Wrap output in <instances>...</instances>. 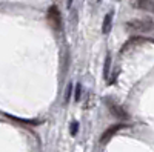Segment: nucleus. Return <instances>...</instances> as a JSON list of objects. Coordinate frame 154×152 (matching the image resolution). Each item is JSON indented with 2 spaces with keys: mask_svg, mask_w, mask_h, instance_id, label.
Returning a JSON list of instances; mask_svg holds the SVG:
<instances>
[{
  "mask_svg": "<svg viewBox=\"0 0 154 152\" xmlns=\"http://www.w3.org/2000/svg\"><path fill=\"white\" fill-rule=\"evenodd\" d=\"M111 23H112V12H109V14L105 16L103 23H102V32L108 34V32L111 31Z\"/></svg>",
  "mask_w": 154,
  "mask_h": 152,
  "instance_id": "nucleus-6",
  "label": "nucleus"
},
{
  "mask_svg": "<svg viewBox=\"0 0 154 152\" xmlns=\"http://www.w3.org/2000/svg\"><path fill=\"white\" fill-rule=\"evenodd\" d=\"M109 65H111V57L106 55L105 58V71H103V75H105V79H108V71H109Z\"/></svg>",
  "mask_w": 154,
  "mask_h": 152,
  "instance_id": "nucleus-7",
  "label": "nucleus"
},
{
  "mask_svg": "<svg viewBox=\"0 0 154 152\" xmlns=\"http://www.w3.org/2000/svg\"><path fill=\"white\" fill-rule=\"evenodd\" d=\"M77 129H79V121L74 120V121L71 123V129H69V131H71V135H75V134H77Z\"/></svg>",
  "mask_w": 154,
  "mask_h": 152,
  "instance_id": "nucleus-9",
  "label": "nucleus"
},
{
  "mask_svg": "<svg viewBox=\"0 0 154 152\" xmlns=\"http://www.w3.org/2000/svg\"><path fill=\"white\" fill-rule=\"evenodd\" d=\"M134 6L139 9H143V11L154 12V0H136Z\"/></svg>",
  "mask_w": 154,
  "mask_h": 152,
  "instance_id": "nucleus-5",
  "label": "nucleus"
},
{
  "mask_svg": "<svg viewBox=\"0 0 154 152\" xmlns=\"http://www.w3.org/2000/svg\"><path fill=\"white\" fill-rule=\"evenodd\" d=\"M80 95H82V85L77 83V85H75V97H74V100L79 101V100H80Z\"/></svg>",
  "mask_w": 154,
  "mask_h": 152,
  "instance_id": "nucleus-8",
  "label": "nucleus"
},
{
  "mask_svg": "<svg viewBox=\"0 0 154 152\" xmlns=\"http://www.w3.org/2000/svg\"><path fill=\"white\" fill-rule=\"evenodd\" d=\"M105 101H106V106H108V109H109V112H111V115H114L116 118H119V120H128V118H130L128 112H126L120 105H117V103H116V101H112L111 98H106Z\"/></svg>",
  "mask_w": 154,
  "mask_h": 152,
  "instance_id": "nucleus-3",
  "label": "nucleus"
},
{
  "mask_svg": "<svg viewBox=\"0 0 154 152\" xmlns=\"http://www.w3.org/2000/svg\"><path fill=\"white\" fill-rule=\"evenodd\" d=\"M71 92H72V85L69 83V85H68V88H66V94H65V101H66V103H68V101H69Z\"/></svg>",
  "mask_w": 154,
  "mask_h": 152,
  "instance_id": "nucleus-10",
  "label": "nucleus"
},
{
  "mask_svg": "<svg viewBox=\"0 0 154 152\" xmlns=\"http://www.w3.org/2000/svg\"><path fill=\"white\" fill-rule=\"evenodd\" d=\"M126 29L134 32H151L154 31V20L152 19H133L126 22Z\"/></svg>",
  "mask_w": 154,
  "mask_h": 152,
  "instance_id": "nucleus-1",
  "label": "nucleus"
},
{
  "mask_svg": "<svg viewBox=\"0 0 154 152\" xmlns=\"http://www.w3.org/2000/svg\"><path fill=\"white\" fill-rule=\"evenodd\" d=\"M123 128H126L125 124H122V123H117V124H112V126H109L108 129H105L103 131V134L100 135V145H106L111 138L117 134L120 129H123Z\"/></svg>",
  "mask_w": 154,
  "mask_h": 152,
  "instance_id": "nucleus-4",
  "label": "nucleus"
},
{
  "mask_svg": "<svg viewBox=\"0 0 154 152\" xmlns=\"http://www.w3.org/2000/svg\"><path fill=\"white\" fill-rule=\"evenodd\" d=\"M46 20H48V23L51 25V28H53L56 32L62 31V14H60V9L56 5H51L48 8Z\"/></svg>",
  "mask_w": 154,
  "mask_h": 152,
  "instance_id": "nucleus-2",
  "label": "nucleus"
}]
</instances>
